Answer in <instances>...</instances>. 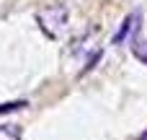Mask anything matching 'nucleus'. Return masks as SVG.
Segmentation results:
<instances>
[{"label": "nucleus", "mask_w": 147, "mask_h": 140, "mask_svg": "<svg viewBox=\"0 0 147 140\" xmlns=\"http://www.w3.org/2000/svg\"><path fill=\"white\" fill-rule=\"evenodd\" d=\"M36 21L41 26V31L52 39H59L65 31H67V23H70V13L65 5H49L44 10L36 13Z\"/></svg>", "instance_id": "1"}, {"label": "nucleus", "mask_w": 147, "mask_h": 140, "mask_svg": "<svg viewBox=\"0 0 147 140\" xmlns=\"http://www.w3.org/2000/svg\"><path fill=\"white\" fill-rule=\"evenodd\" d=\"M129 52H132L134 60H140L147 68V39H142V16L134 21V34L129 39Z\"/></svg>", "instance_id": "2"}, {"label": "nucleus", "mask_w": 147, "mask_h": 140, "mask_svg": "<svg viewBox=\"0 0 147 140\" xmlns=\"http://www.w3.org/2000/svg\"><path fill=\"white\" fill-rule=\"evenodd\" d=\"M140 16H142V10H134V13H129V16H127L124 21H121L119 31H116V34L111 36V42H114V44H121V42H124V39H127V36L132 34V29H134V21H137Z\"/></svg>", "instance_id": "3"}, {"label": "nucleus", "mask_w": 147, "mask_h": 140, "mask_svg": "<svg viewBox=\"0 0 147 140\" xmlns=\"http://www.w3.org/2000/svg\"><path fill=\"white\" fill-rule=\"evenodd\" d=\"M21 138H23L21 125H16V122H5V125H0V140H21Z\"/></svg>", "instance_id": "4"}, {"label": "nucleus", "mask_w": 147, "mask_h": 140, "mask_svg": "<svg viewBox=\"0 0 147 140\" xmlns=\"http://www.w3.org/2000/svg\"><path fill=\"white\" fill-rule=\"evenodd\" d=\"M26 107H28V101H26V99H18V101H5V104H0V114L18 112V109H26Z\"/></svg>", "instance_id": "5"}, {"label": "nucleus", "mask_w": 147, "mask_h": 140, "mask_svg": "<svg viewBox=\"0 0 147 140\" xmlns=\"http://www.w3.org/2000/svg\"><path fill=\"white\" fill-rule=\"evenodd\" d=\"M101 57H103V52H101V49H98V52H96V55H90V57H88V65H85V68H83V73H88V70H90V68H96V62H98V60H101Z\"/></svg>", "instance_id": "6"}, {"label": "nucleus", "mask_w": 147, "mask_h": 140, "mask_svg": "<svg viewBox=\"0 0 147 140\" xmlns=\"http://www.w3.org/2000/svg\"><path fill=\"white\" fill-rule=\"evenodd\" d=\"M137 140H147V130H145V132H142V135H140Z\"/></svg>", "instance_id": "7"}]
</instances>
